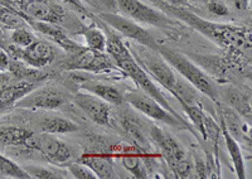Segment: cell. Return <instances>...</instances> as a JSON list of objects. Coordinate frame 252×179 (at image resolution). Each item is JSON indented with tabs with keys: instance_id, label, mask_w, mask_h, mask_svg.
Returning a JSON list of instances; mask_svg holds the SVG:
<instances>
[{
	"instance_id": "obj_1",
	"label": "cell",
	"mask_w": 252,
	"mask_h": 179,
	"mask_svg": "<svg viewBox=\"0 0 252 179\" xmlns=\"http://www.w3.org/2000/svg\"><path fill=\"white\" fill-rule=\"evenodd\" d=\"M146 1H149L153 6L159 9L168 17L174 18L181 23L186 24L187 27L197 30L198 33H201L202 35L208 38L209 41L228 51L229 53L241 52L242 49L250 46V32L245 27L206 21L201 15H198L195 10L169 5L161 0H146Z\"/></svg>"
},
{
	"instance_id": "obj_2",
	"label": "cell",
	"mask_w": 252,
	"mask_h": 179,
	"mask_svg": "<svg viewBox=\"0 0 252 179\" xmlns=\"http://www.w3.org/2000/svg\"><path fill=\"white\" fill-rule=\"evenodd\" d=\"M103 32L106 34V53L111 57L114 63L121 69V72L131 78L144 93L154 98L155 101L165 107L166 110L170 111L174 115L181 116L174 110V107L169 104V100L161 92L160 89L153 82L145 69L135 60L132 52L125 46L120 35L109 26L103 28Z\"/></svg>"
},
{
	"instance_id": "obj_3",
	"label": "cell",
	"mask_w": 252,
	"mask_h": 179,
	"mask_svg": "<svg viewBox=\"0 0 252 179\" xmlns=\"http://www.w3.org/2000/svg\"><path fill=\"white\" fill-rule=\"evenodd\" d=\"M157 52L165 60L166 63L174 71L183 76L188 84L192 85L195 90L211 98L215 104L220 102V92H218L217 86L213 84L209 76L204 73L203 69L199 68L188 56L164 44H159Z\"/></svg>"
},
{
	"instance_id": "obj_4",
	"label": "cell",
	"mask_w": 252,
	"mask_h": 179,
	"mask_svg": "<svg viewBox=\"0 0 252 179\" xmlns=\"http://www.w3.org/2000/svg\"><path fill=\"white\" fill-rule=\"evenodd\" d=\"M149 135L175 177L190 178L193 176V164L187 155L186 149L172 134L155 124H150Z\"/></svg>"
},
{
	"instance_id": "obj_5",
	"label": "cell",
	"mask_w": 252,
	"mask_h": 179,
	"mask_svg": "<svg viewBox=\"0 0 252 179\" xmlns=\"http://www.w3.org/2000/svg\"><path fill=\"white\" fill-rule=\"evenodd\" d=\"M119 13L144 26L165 30L168 33H181L184 24L174 18L168 17L155 6H150L140 0H116Z\"/></svg>"
},
{
	"instance_id": "obj_6",
	"label": "cell",
	"mask_w": 252,
	"mask_h": 179,
	"mask_svg": "<svg viewBox=\"0 0 252 179\" xmlns=\"http://www.w3.org/2000/svg\"><path fill=\"white\" fill-rule=\"evenodd\" d=\"M126 104H129L134 110L139 111L143 115L148 116L149 119L158 122L172 126L179 130H188L193 135L197 136L195 129L187 121L186 119L182 116H177L168 111L165 107L161 106L159 102H157L153 97L144 93L143 91H130V92L124 95Z\"/></svg>"
},
{
	"instance_id": "obj_7",
	"label": "cell",
	"mask_w": 252,
	"mask_h": 179,
	"mask_svg": "<svg viewBox=\"0 0 252 179\" xmlns=\"http://www.w3.org/2000/svg\"><path fill=\"white\" fill-rule=\"evenodd\" d=\"M60 67L64 71H82L90 73H120L119 68L107 53L92 51L87 47L76 52L67 53V56L60 62Z\"/></svg>"
},
{
	"instance_id": "obj_8",
	"label": "cell",
	"mask_w": 252,
	"mask_h": 179,
	"mask_svg": "<svg viewBox=\"0 0 252 179\" xmlns=\"http://www.w3.org/2000/svg\"><path fill=\"white\" fill-rule=\"evenodd\" d=\"M22 14L35 21L49 22L69 28L72 23L71 15L57 0H13Z\"/></svg>"
},
{
	"instance_id": "obj_9",
	"label": "cell",
	"mask_w": 252,
	"mask_h": 179,
	"mask_svg": "<svg viewBox=\"0 0 252 179\" xmlns=\"http://www.w3.org/2000/svg\"><path fill=\"white\" fill-rule=\"evenodd\" d=\"M96 15L100 21H102L106 26L114 29L115 32H118L119 34L136 42L144 48L152 49L154 52L158 51V47L160 43H158L154 35L148 29L144 28L143 26H140L130 18L125 17L120 13H100V14Z\"/></svg>"
},
{
	"instance_id": "obj_10",
	"label": "cell",
	"mask_w": 252,
	"mask_h": 179,
	"mask_svg": "<svg viewBox=\"0 0 252 179\" xmlns=\"http://www.w3.org/2000/svg\"><path fill=\"white\" fill-rule=\"evenodd\" d=\"M27 149L40 153L52 164L67 165L71 163L72 150L64 142L60 140L56 135L48 133H33L27 140Z\"/></svg>"
},
{
	"instance_id": "obj_11",
	"label": "cell",
	"mask_w": 252,
	"mask_h": 179,
	"mask_svg": "<svg viewBox=\"0 0 252 179\" xmlns=\"http://www.w3.org/2000/svg\"><path fill=\"white\" fill-rule=\"evenodd\" d=\"M148 49V48H146ZM135 60L139 62L141 67L146 71L148 75L152 76L155 81H158L165 90H168L173 96L177 90L178 77L175 76L174 69L166 63L165 60L158 52L148 49V52L132 53Z\"/></svg>"
},
{
	"instance_id": "obj_12",
	"label": "cell",
	"mask_w": 252,
	"mask_h": 179,
	"mask_svg": "<svg viewBox=\"0 0 252 179\" xmlns=\"http://www.w3.org/2000/svg\"><path fill=\"white\" fill-rule=\"evenodd\" d=\"M6 52L13 60L23 62L33 68H43L49 66L56 60V49L46 41L34 39L27 47H18L9 44Z\"/></svg>"
},
{
	"instance_id": "obj_13",
	"label": "cell",
	"mask_w": 252,
	"mask_h": 179,
	"mask_svg": "<svg viewBox=\"0 0 252 179\" xmlns=\"http://www.w3.org/2000/svg\"><path fill=\"white\" fill-rule=\"evenodd\" d=\"M67 102L66 95L56 86H37L15 102V107L27 110H57Z\"/></svg>"
},
{
	"instance_id": "obj_14",
	"label": "cell",
	"mask_w": 252,
	"mask_h": 179,
	"mask_svg": "<svg viewBox=\"0 0 252 179\" xmlns=\"http://www.w3.org/2000/svg\"><path fill=\"white\" fill-rule=\"evenodd\" d=\"M20 15L24 18L27 26L31 27L33 30L38 32L39 34L44 35L47 39H49V41L53 42L55 44H57L66 53L76 52V51L82 48V44L77 43L73 39H71V37L67 34V30L64 27L56 23H49V22L35 21L33 18L27 17V15L22 14V13H20Z\"/></svg>"
},
{
	"instance_id": "obj_15",
	"label": "cell",
	"mask_w": 252,
	"mask_h": 179,
	"mask_svg": "<svg viewBox=\"0 0 252 179\" xmlns=\"http://www.w3.org/2000/svg\"><path fill=\"white\" fill-rule=\"evenodd\" d=\"M73 104L96 125L109 126L111 124V109L102 98L90 92H77L73 96Z\"/></svg>"
},
{
	"instance_id": "obj_16",
	"label": "cell",
	"mask_w": 252,
	"mask_h": 179,
	"mask_svg": "<svg viewBox=\"0 0 252 179\" xmlns=\"http://www.w3.org/2000/svg\"><path fill=\"white\" fill-rule=\"evenodd\" d=\"M140 148L119 147L115 149L116 155L120 158L121 164L126 171L130 172L135 178H148L149 177V164L148 155L139 150Z\"/></svg>"
},
{
	"instance_id": "obj_17",
	"label": "cell",
	"mask_w": 252,
	"mask_h": 179,
	"mask_svg": "<svg viewBox=\"0 0 252 179\" xmlns=\"http://www.w3.org/2000/svg\"><path fill=\"white\" fill-rule=\"evenodd\" d=\"M78 162L89 167L94 176L100 179H115L118 174L115 172L114 159L111 153H94V151H85L78 158Z\"/></svg>"
},
{
	"instance_id": "obj_18",
	"label": "cell",
	"mask_w": 252,
	"mask_h": 179,
	"mask_svg": "<svg viewBox=\"0 0 252 179\" xmlns=\"http://www.w3.org/2000/svg\"><path fill=\"white\" fill-rule=\"evenodd\" d=\"M220 134L224 139V144L227 147V150H228L229 156H231V160H232L233 168H235V172L237 174V177L240 179L246 178V167H245V160L244 156H242V151H241V148L238 145L237 140H236L235 136L229 133V130L227 129L226 124H224V120L222 119V116L220 115Z\"/></svg>"
},
{
	"instance_id": "obj_19",
	"label": "cell",
	"mask_w": 252,
	"mask_h": 179,
	"mask_svg": "<svg viewBox=\"0 0 252 179\" xmlns=\"http://www.w3.org/2000/svg\"><path fill=\"white\" fill-rule=\"evenodd\" d=\"M81 90H85L86 92L102 98L107 104L116 105V106L125 104L124 93L111 85L101 84L97 81H83V84H81Z\"/></svg>"
},
{
	"instance_id": "obj_20",
	"label": "cell",
	"mask_w": 252,
	"mask_h": 179,
	"mask_svg": "<svg viewBox=\"0 0 252 179\" xmlns=\"http://www.w3.org/2000/svg\"><path fill=\"white\" fill-rule=\"evenodd\" d=\"M37 127L40 133H48L53 135L72 134L78 130V125L76 122L62 116H44L38 120Z\"/></svg>"
},
{
	"instance_id": "obj_21",
	"label": "cell",
	"mask_w": 252,
	"mask_h": 179,
	"mask_svg": "<svg viewBox=\"0 0 252 179\" xmlns=\"http://www.w3.org/2000/svg\"><path fill=\"white\" fill-rule=\"evenodd\" d=\"M32 133L24 127L0 126V148H26Z\"/></svg>"
},
{
	"instance_id": "obj_22",
	"label": "cell",
	"mask_w": 252,
	"mask_h": 179,
	"mask_svg": "<svg viewBox=\"0 0 252 179\" xmlns=\"http://www.w3.org/2000/svg\"><path fill=\"white\" fill-rule=\"evenodd\" d=\"M76 33L83 37L86 42L85 47L97 52H106V34L102 28L96 24H94V27H87L81 23L76 29Z\"/></svg>"
},
{
	"instance_id": "obj_23",
	"label": "cell",
	"mask_w": 252,
	"mask_h": 179,
	"mask_svg": "<svg viewBox=\"0 0 252 179\" xmlns=\"http://www.w3.org/2000/svg\"><path fill=\"white\" fill-rule=\"evenodd\" d=\"M224 96H226V101H228L229 106L232 107L236 113L245 116L249 119V121H251V105H250L247 95L241 92L236 87L227 86L224 89Z\"/></svg>"
},
{
	"instance_id": "obj_24",
	"label": "cell",
	"mask_w": 252,
	"mask_h": 179,
	"mask_svg": "<svg viewBox=\"0 0 252 179\" xmlns=\"http://www.w3.org/2000/svg\"><path fill=\"white\" fill-rule=\"evenodd\" d=\"M181 106L183 107L184 113L188 116L189 121L193 124V127L195 129V131L201 134L204 140H206L207 122L209 120V116L207 114H204V111L202 110V107L198 104H181Z\"/></svg>"
},
{
	"instance_id": "obj_25",
	"label": "cell",
	"mask_w": 252,
	"mask_h": 179,
	"mask_svg": "<svg viewBox=\"0 0 252 179\" xmlns=\"http://www.w3.org/2000/svg\"><path fill=\"white\" fill-rule=\"evenodd\" d=\"M0 177L1 178H18L28 179L31 178L29 174L23 169V167L18 165L13 160L0 154Z\"/></svg>"
},
{
	"instance_id": "obj_26",
	"label": "cell",
	"mask_w": 252,
	"mask_h": 179,
	"mask_svg": "<svg viewBox=\"0 0 252 179\" xmlns=\"http://www.w3.org/2000/svg\"><path fill=\"white\" fill-rule=\"evenodd\" d=\"M0 24L8 29H13V30L27 26L19 10L5 8V6H0Z\"/></svg>"
},
{
	"instance_id": "obj_27",
	"label": "cell",
	"mask_w": 252,
	"mask_h": 179,
	"mask_svg": "<svg viewBox=\"0 0 252 179\" xmlns=\"http://www.w3.org/2000/svg\"><path fill=\"white\" fill-rule=\"evenodd\" d=\"M60 1H62L63 4L68 5L73 12L78 13V14H81L82 17L91 19V21L94 22V24L98 26L100 28L103 29V27H105V23H103L102 21H100L97 18V15L94 14V13H92L91 10L83 4L82 0H60Z\"/></svg>"
},
{
	"instance_id": "obj_28",
	"label": "cell",
	"mask_w": 252,
	"mask_h": 179,
	"mask_svg": "<svg viewBox=\"0 0 252 179\" xmlns=\"http://www.w3.org/2000/svg\"><path fill=\"white\" fill-rule=\"evenodd\" d=\"M24 171L29 174L31 178H37V179H61L66 178L67 176L64 174H58L57 172L48 169L46 167H42V165H24Z\"/></svg>"
},
{
	"instance_id": "obj_29",
	"label": "cell",
	"mask_w": 252,
	"mask_h": 179,
	"mask_svg": "<svg viewBox=\"0 0 252 179\" xmlns=\"http://www.w3.org/2000/svg\"><path fill=\"white\" fill-rule=\"evenodd\" d=\"M85 5L91 6L94 10L100 13H119L118 1L116 0H82Z\"/></svg>"
},
{
	"instance_id": "obj_30",
	"label": "cell",
	"mask_w": 252,
	"mask_h": 179,
	"mask_svg": "<svg viewBox=\"0 0 252 179\" xmlns=\"http://www.w3.org/2000/svg\"><path fill=\"white\" fill-rule=\"evenodd\" d=\"M35 37L32 32H29L26 27L14 29L10 34V43L18 47H27L34 41Z\"/></svg>"
},
{
	"instance_id": "obj_31",
	"label": "cell",
	"mask_w": 252,
	"mask_h": 179,
	"mask_svg": "<svg viewBox=\"0 0 252 179\" xmlns=\"http://www.w3.org/2000/svg\"><path fill=\"white\" fill-rule=\"evenodd\" d=\"M67 169L71 173V176L73 178L77 179H96L97 177L94 176V172L90 169L89 167H86L82 163L77 162V163H69L67 164Z\"/></svg>"
},
{
	"instance_id": "obj_32",
	"label": "cell",
	"mask_w": 252,
	"mask_h": 179,
	"mask_svg": "<svg viewBox=\"0 0 252 179\" xmlns=\"http://www.w3.org/2000/svg\"><path fill=\"white\" fill-rule=\"evenodd\" d=\"M206 8L209 13L216 17L224 18L229 15V8L222 0H208L206 4Z\"/></svg>"
},
{
	"instance_id": "obj_33",
	"label": "cell",
	"mask_w": 252,
	"mask_h": 179,
	"mask_svg": "<svg viewBox=\"0 0 252 179\" xmlns=\"http://www.w3.org/2000/svg\"><path fill=\"white\" fill-rule=\"evenodd\" d=\"M10 61H12V58H10L9 53L5 49L0 48V71L8 72L9 67H10Z\"/></svg>"
},
{
	"instance_id": "obj_34",
	"label": "cell",
	"mask_w": 252,
	"mask_h": 179,
	"mask_svg": "<svg viewBox=\"0 0 252 179\" xmlns=\"http://www.w3.org/2000/svg\"><path fill=\"white\" fill-rule=\"evenodd\" d=\"M164 3L169 4V5L173 6H181V8H187V9H192V10H195L197 12L198 8L194 6L193 4H190L188 0H161Z\"/></svg>"
},
{
	"instance_id": "obj_35",
	"label": "cell",
	"mask_w": 252,
	"mask_h": 179,
	"mask_svg": "<svg viewBox=\"0 0 252 179\" xmlns=\"http://www.w3.org/2000/svg\"><path fill=\"white\" fill-rule=\"evenodd\" d=\"M228 1L238 12H246L250 6V0H228Z\"/></svg>"
},
{
	"instance_id": "obj_36",
	"label": "cell",
	"mask_w": 252,
	"mask_h": 179,
	"mask_svg": "<svg viewBox=\"0 0 252 179\" xmlns=\"http://www.w3.org/2000/svg\"><path fill=\"white\" fill-rule=\"evenodd\" d=\"M9 44H10V42H9V39H8V35H6L4 28H1V27H0V48H3L6 51Z\"/></svg>"
},
{
	"instance_id": "obj_37",
	"label": "cell",
	"mask_w": 252,
	"mask_h": 179,
	"mask_svg": "<svg viewBox=\"0 0 252 179\" xmlns=\"http://www.w3.org/2000/svg\"><path fill=\"white\" fill-rule=\"evenodd\" d=\"M0 6H5V8H10V9H15V10H18L13 0H0Z\"/></svg>"
},
{
	"instance_id": "obj_38",
	"label": "cell",
	"mask_w": 252,
	"mask_h": 179,
	"mask_svg": "<svg viewBox=\"0 0 252 179\" xmlns=\"http://www.w3.org/2000/svg\"><path fill=\"white\" fill-rule=\"evenodd\" d=\"M188 1L198 8V6H206V4L208 0H188Z\"/></svg>"
}]
</instances>
